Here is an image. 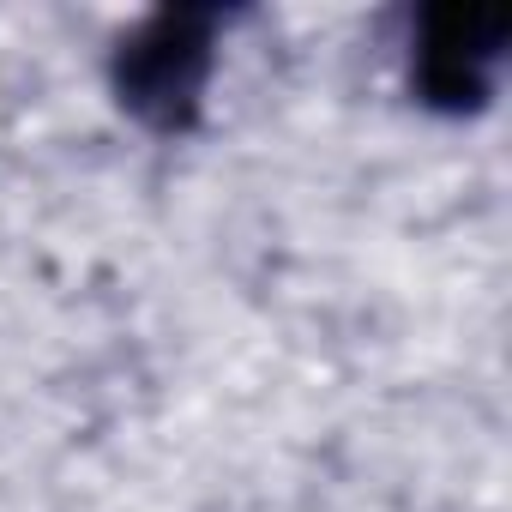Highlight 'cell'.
Masks as SVG:
<instances>
[{
    "label": "cell",
    "mask_w": 512,
    "mask_h": 512,
    "mask_svg": "<svg viewBox=\"0 0 512 512\" xmlns=\"http://www.w3.org/2000/svg\"><path fill=\"white\" fill-rule=\"evenodd\" d=\"M500 7H422L410 19V97L434 115H482L506 67Z\"/></svg>",
    "instance_id": "7a4b0ae2"
},
{
    "label": "cell",
    "mask_w": 512,
    "mask_h": 512,
    "mask_svg": "<svg viewBox=\"0 0 512 512\" xmlns=\"http://www.w3.org/2000/svg\"><path fill=\"white\" fill-rule=\"evenodd\" d=\"M217 31H223V7H157V13H145L109 55L115 103L163 139L193 133L205 115L211 67H217Z\"/></svg>",
    "instance_id": "6da1fadb"
}]
</instances>
